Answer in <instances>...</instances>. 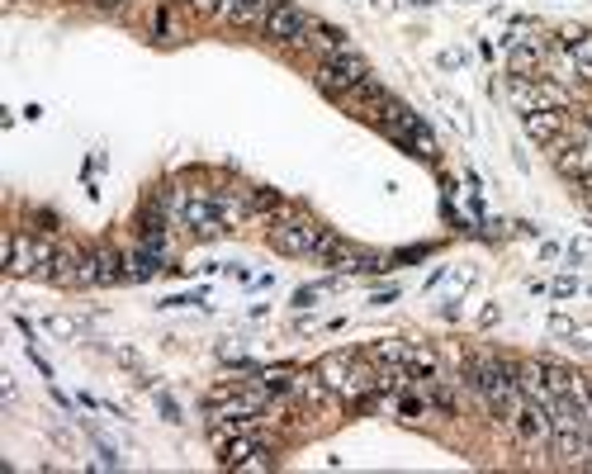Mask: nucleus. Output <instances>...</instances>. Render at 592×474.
I'll return each instance as SVG.
<instances>
[{
	"label": "nucleus",
	"instance_id": "nucleus-7",
	"mask_svg": "<svg viewBox=\"0 0 592 474\" xmlns=\"http://www.w3.org/2000/svg\"><path fill=\"white\" fill-rule=\"evenodd\" d=\"M521 128H526L531 143L550 147L569 133V110H531V114H521Z\"/></svg>",
	"mask_w": 592,
	"mask_h": 474
},
{
	"label": "nucleus",
	"instance_id": "nucleus-9",
	"mask_svg": "<svg viewBox=\"0 0 592 474\" xmlns=\"http://www.w3.org/2000/svg\"><path fill=\"white\" fill-rule=\"evenodd\" d=\"M261 446H266V441L256 437V432H237V437L218 441V465H223V470H242V465L261 451Z\"/></svg>",
	"mask_w": 592,
	"mask_h": 474
},
{
	"label": "nucleus",
	"instance_id": "nucleus-28",
	"mask_svg": "<svg viewBox=\"0 0 592 474\" xmlns=\"http://www.w3.org/2000/svg\"><path fill=\"white\" fill-rule=\"evenodd\" d=\"M588 403H592V380H588Z\"/></svg>",
	"mask_w": 592,
	"mask_h": 474
},
{
	"label": "nucleus",
	"instance_id": "nucleus-6",
	"mask_svg": "<svg viewBox=\"0 0 592 474\" xmlns=\"http://www.w3.org/2000/svg\"><path fill=\"white\" fill-rule=\"evenodd\" d=\"M512 432H517L526 446H540V451H550V437H555V418H550V408L545 403H521L517 408V418L507 422Z\"/></svg>",
	"mask_w": 592,
	"mask_h": 474
},
{
	"label": "nucleus",
	"instance_id": "nucleus-2",
	"mask_svg": "<svg viewBox=\"0 0 592 474\" xmlns=\"http://www.w3.org/2000/svg\"><path fill=\"white\" fill-rule=\"evenodd\" d=\"M370 76H375L370 72V62L351 48V53H337V57H327V62H318V67H313V86H318L327 100H337L341 105V100L356 91L360 81H370Z\"/></svg>",
	"mask_w": 592,
	"mask_h": 474
},
{
	"label": "nucleus",
	"instance_id": "nucleus-17",
	"mask_svg": "<svg viewBox=\"0 0 592 474\" xmlns=\"http://www.w3.org/2000/svg\"><path fill=\"white\" fill-rule=\"evenodd\" d=\"M323 290H327V280H323V285H304V290H294V309H313Z\"/></svg>",
	"mask_w": 592,
	"mask_h": 474
},
{
	"label": "nucleus",
	"instance_id": "nucleus-20",
	"mask_svg": "<svg viewBox=\"0 0 592 474\" xmlns=\"http://www.w3.org/2000/svg\"><path fill=\"white\" fill-rule=\"evenodd\" d=\"M190 15H195V19H218V0H195V5H190Z\"/></svg>",
	"mask_w": 592,
	"mask_h": 474
},
{
	"label": "nucleus",
	"instance_id": "nucleus-1",
	"mask_svg": "<svg viewBox=\"0 0 592 474\" xmlns=\"http://www.w3.org/2000/svg\"><path fill=\"white\" fill-rule=\"evenodd\" d=\"M323 237H327V228L313 214H280V219L270 223V233H266V242L275 247L280 256H313L318 247H323Z\"/></svg>",
	"mask_w": 592,
	"mask_h": 474
},
{
	"label": "nucleus",
	"instance_id": "nucleus-18",
	"mask_svg": "<svg viewBox=\"0 0 592 474\" xmlns=\"http://www.w3.org/2000/svg\"><path fill=\"white\" fill-rule=\"evenodd\" d=\"M43 328L53 332V337H76V323L72 318H62V313H57V318H43Z\"/></svg>",
	"mask_w": 592,
	"mask_h": 474
},
{
	"label": "nucleus",
	"instance_id": "nucleus-24",
	"mask_svg": "<svg viewBox=\"0 0 592 474\" xmlns=\"http://www.w3.org/2000/svg\"><path fill=\"white\" fill-rule=\"evenodd\" d=\"M394 299H398V285H389V290H379L370 304H394Z\"/></svg>",
	"mask_w": 592,
	"mask_h": 474
},
{
	"label": "nucleus",
	"instance_id": "nucleus-5",
	"mask_svg": "<svg viewBox=\"0 0 592 474\" xmlns=\"http://www.w3.org/2000/svg\"><path fill=\"white\" fill-rule=\"evenodd\" d=\"M318 29V15H308L304 5H294V0H280L266 19V43H280V48H308V34Z\"/></svg>",
	"mask_w": 592,
	"mask_h": 474
},
{
	"label": "nucleus",
	"instance_id": "nucleus-11",
	"mask_svg": "<svg viewBox=\"0 0 592 474\" xmlns=\"http://www.w3.org/2000/svg\"><path fill=\"white\" fill-rule=\"evenodd\" d=\"M308 48L318 53V62H327V57H337V53H351V38H346V29H332V24L318 19V29L308 34Z\"/></svg>",
	"mask_w": 592,
	"mask_h": 474
},
{
	"label": "nucleus",
	"instance_id": "nucleus-4",
	"mask_svg": "<svg viewBox=\"0 0 592 474\" xmlns=\"http://www.w3.org/2000/svg\"><path fill=\"white\" fill-rule=\"evenodd\" d=\"M53 237H34L24 233V228H15V233H5V275H48V266H53Z\"/></svg>",
	"mask_w": 592,
	"mask_h": 474
},
{
	"label": "nucleus",
	"instance_id": "nucleus-13",
	"mask_svg": "<svg viewBox=\"0 0 592 474\" xmlns=\"http://www.w3.org/2000/svg\"><path fill=\"white\" fill-rule=\"evenodd\" d=\"M95 266H100V285H119V280H128V261L124 252H114V247H95Z\"/></svg>",
	"mask_w": 592,
	"mask_h": 474
},
{
	"label": "nucleus",
	"instance_id": "nucleus-26",
	"mask_svg": "<svg viewBox=\"0 0 592 474\" xmlns=\"http://www.w3.org/2000/svg\"><path fill=\"white\" fill-rule=\"evenodd\" d=\"M578 114H583V124L592 128V105H583V110H578Z\"/></svg>",
	"mask_w": 592,
	"mask_h": 474
},
{
	"label": "nucleus",
	"instance_id": "nucleus-19",
	"mask_svg": "<svg viewBox=\"0 0 592 474\" xmlns=\"http://www.w3.org/2000/svg\"><path fill=\"white\" fill-rule=\"evenodd\" d=\"M237 10L242 0H218V24H237Z\"/></svg>",
	"mask_w": 592,
	"mask_h": 474
},
{
	"label": "nucleus",
	"instance_id": "nucleus-12",
	"mask_svg": "<svg viewBox=\"0 0 592 474\" xmlns=\"http://www.w3.org/2000/svg\"><path fill=\"white\" fill-rule=\"evenodd\" d=\"M76 271H81V252H57L43 280H53V285H62V290H76Z\"/></svg>",
	"mask_w": 592,
	"mask_h": 474
},
{
	"label": "nucleus",
	"instance_id": "nucleus-14",
	"mask_svg": "<svg viewBox=\"0 0 592 474\" xmlns=\"http://www.w3.org/2000/svg\"><path fill=\"white\" fill-rule=\"evenodd\" d=\"M275 5H280V0H242V10H237V24H233V29H256V34H261Z\"/></svg>",
	"mask_w": 592,
	"mask_h": 474
},
{
	"label": "nucleus",
	"instance_id": "nucleus-27",
	"mask_svg": "<svg viewBox=\"0 0 592 474\" xmlns=\"http://www.w3.org/2000/svg\"><path fill=\"white\" fill-rule=\"evenodd\" d=\"M176 5H185V10H190V5H195V0H176Z\"/></svg>",
	"mask_w": 592,
	"mask_h": 474
},
{
	"label": "nucleus",
	"instance_id": "nucleus-21",
	"mask_svg": "<svg viewBox=\"0 0 592 474\" xmlns=\"http://www.w3.org/2000/svg\"><path fill=\"white\" fill-rule=\"evenodd\" d=\"M204 294H171V299H162V309H185V304H199Z\"/></svg>",
	"mask_w": 592,
	"mask_h": 474
},
{
	"label": "nucleus",
	"instance_id": "nucleus-8",
	"mask_svg": "<svg viewBox=\"0 0 592 474\" xmlns=\"http://www.w3.org/2000/svg\"><path fill=\"white\" fill-rule=\"evenodd\" d=\"M545 53H550V43H545V38L512 43V48H507V72H512V76H540V72H545Z\"/></svg>",
	"mask_w": 592,
	"mask_h": 474
},
{
	"label": "nucleus",
	"instance_id": "nucleus-15",
	"mask_svg": "<svg viewBox=\"0 0 592 474\" xmlns=\"http://www.w3.org/2000/svg\"><path fill=\"white\" fill-rule=\"evenodd\" d=\"M564 48H569V57H574L578 81H592V34H588V29H583L574 43H564Z\"/></svg>",
	"mask_w": 592,
	"mask_h": 474
},
{
	"label": "nucleus",
	"instance_id": "nucleus-23",
	"mask_svg": "<svg viewBox=\"0 0 592 474\" xmlns=\"http://www.w3.org/2000/svg\"><path fill=\"white\" fill-rule=\"evenodd\" d=\"M555 294H559V299H569V294H578V280H574V275H564V280H555Z\"/></svg>",
	"mask_w": 592,
	"mask_h": 474
},
{
	"label": "nucleus",
	"instance_id": "nucleus-16",
	"mask_svg": "<svg viewBox=\"0 0 592 474\" xmlns=\"http://www.w3.org/2000/svg\"><path fill=\"white\" fill-rule=\"evenodd\" d=\"M247 204H252V214H280V209H285V200H280L275 190H252Z\"/></svg>",
	"mask_w": 592,
	"mask_h": 474
},
{
	"label": "nucleus",
	"instance_id": "nucleus-22",
	"mask_svg": "<svg viewBox=\"0 0 592 474\" xmlns=\"http://www.w3.org/2000/svg\"><path fill=\"white\" fill-rule=\"evenodd\" d=\"M157 408L166 413V422H180V408H176V399H171V394H157Z\"/></svg>",
	"mask_w": 592,
	"mask_h": 474
},
{
	"label": "nucleus",
	"instance_id": "nucleus-3",
	"mask_svg": "<svg viewBox=\"0 0 592 474\" xmlns=\"http://www.w3.org/2000/svg\"><path fill=\"white\" fill-rule=\"evenodd\" d=\"M507 95H512V105H517L521 114L531 110H569L574 105V95H569V86L564 81H555V76H507Z\"/></svg>",
	"mask_w": 592,
	"mask_h": 474
},
{
	"label": "nucleus",
	"instance_id": "nucleus-10",
	"mask_svg": "<svg viewBox=\"0 0 592 474\" xmlns=\"http://www.w3.org/2000/svg\"><path fill=\"white\" fill-rule=\"evenodd\" d=\"M351 370H356V356H351V351H332V356L318 361V375H323V384L337 399H341V389H346V380H351Z\"/></svg>",
	"mask_w": 592,
	"mask_h": 474
},
{
	"label": "nucleus",
	"instance_id": "nucleus-25",
	"mask_svg": "<svg viewBox=\"0 0 592 474\" xmlns=\"http://www.w3.org/2000/svg\"><path fill=\"white\" fill-rule=\"evenodd\" d=\"M90 5H100V10H119V5H128V0H90Z\"/></svg>",
	"mask_w": 592,
	"mask_h": 474
}]
</instances>
